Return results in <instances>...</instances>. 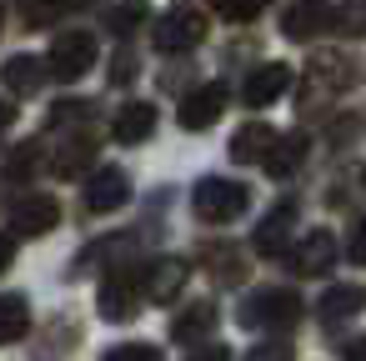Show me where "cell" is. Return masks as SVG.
Here are the masks:
<instances>
[{"label":"cell","mask_w":366,"mask_h":361,"mask_svg":"<svg viewBox=\"0 0 366 361\" xmlns=\"http://www.w3.org/2000/svg\"><path fill=\"white\" fill-rule=\"evenodd\" d=\"M246 206H251V191H246L241 181H226V176H206V181H196V191H191V211H196L206 226H226V221H236Z\"/></svg>","instance_id":"cell-1"},{"label":"cell","mask_w":366,"mask_h":361,"mask_svg":"<svg viewBox=\"0 0 366 361\" xmlns=\"http://www.w3.org/2000/svg\"><path fill=\"white\" fill-rule=\"evenodd\" d=\"M46 66H51L56 81H81V76L96 66V36H91V31H66V36L51 46Z\"/></svg>","instance_id":"cell-2"},{"label":"cell","mask_w":366,"mask_h":361,"mask_svg":"<svg viewBox=\"0 0 366 361\" xmlns=\"http://www.w3.org/2000/svg\"><path fill=\"white\" fill-rule=\"evenodd\" d=\"M151 41H156V51H166V56L196 51V46L206 41V21H201V11H171V16L156 21Z\"/></svg>","instance_id":"cell-3"},{"label":"cell","mask_w":366,"mask_h":361,"mask_svg":"<svg viewBox=\"0 0 366 361\" xmlns=\"http://www.w3.org/2000/svg\"><path fill=\"white\" fill-rule=\"evenodd\" d=\"M141 276L136 271H111L106 276V286H101V296H96V306H101V316L106 321H131L136 316V306H141Z\"/></svg>","instance_id":"cell-4"},{"label":"cell","mask_w":366,"mask_h":361,"mask_svg":"<svg viewBox=\"0 0 366 361\" xmlns=\"http://www.w3.org/2000/svg\"><path fill=\"white\" fill-rule=\"evenodd\" d=\"M281 31H286L291 41L326 36V31H336V6H331V0H296V6H286Z\"/></svg>","instance_id":"cell-5"},{"label":"cell","mask_w":366,"mask_h":361,"mask_svg":"<svg viewBox=\"0 0 366 361\" xmlns=\"http://www.w3.org/2000/svg\"><path fill=\"white\" fill-rule=\"evenodd\" d=\"M226 106H231V91H226V86H216V81H211V86H196V91L181 101V126H186V131H211Z\"/></svg>","instance_id":"cell-6"},{"label":"cell","mask_w":366,"mask_h":361,"mask_svg":"<svg viewBox=\"0 0 366 361\" xmlns=\"http://www.w3.org/2000/svg\"><path fill=\"white\" fill-rule=\"evenodd\" d=\"M186 276H191V266H186L181 256H161V261H151V266H146V276H141V291H146V301L166 306V301H176V296H181Z\"/></svg>","instance_id":"cell-7"},{"label":"cell","mask_w":366,"mask_h":361,"mask_svg":"<svg viewBox=\"0 0 366 361\" xmlns=\"http://www.w3.org/2000/svg\"><path fill=\"white\" fill-rule=\"evenodd\" d=\"M291 91V66H281V61H266V66H256L251 76H246V86H241V101L246 106H271V101H281Z\"/></svg>","instance_id":"cell-8"},{"label":"cell","mask_w":366,"mask_h":361,"mask_svg":"<svg viewBox=\"0 0 366 361\" xmlns=\"http://www.w3.org/2000/svg\"><path fill=\"white\" fill-rule=\"evenodd\" d=\"M126 201H131V176L116 171V166H101V171L91 176V186H86V206H91L96 216H106V211H116V206H126Z\"/></svg>","instance_id":"cell-9"},{"label":"cell","mask_w":366,"mask_h":361,"mask_svg":"<svg viewBox=\"0 0 366 361\" xmlns=\"http://www.w3.org/2000/svg\"><path fill=\"white\" fill-rule=\"evenodd\" d=\"M56 221H61V206L51 196H26V201L11 206V231L16 236H46V231H56Z\"/></svg>","instance_id":"cell-10"},{"label":"cell","mask_w":366,"mask_h":361,"mask_svg":"<svg viewBox=\"0 0 366 361\" xmlns=\"http://www.w3.org/2000/svg\"><path fill=\"white\" fill-rule=\"evenodd\" d=\"M331 261H336V236L331 231H306L296 241V251H291L296 276H321V271H331Z\"/></svg>","instance_id":"cell-11"},{"label":"cell","mask_w":366,"mask_h":361,"mask_svg":"<svg viewBox=\"0 0 366 361\" xmlns=\"http://www.w3.org/2000/svg\"><path fill=\"white\" fill-rule=\"evenodd\" d=\"M296 316H301V296L296 291H261L251 301V311H246L251 326H296Z\"/></svg>","instance_id":"cell-12"},{"label":"cell","mask_w":366,"mask_h":361,"mask_svg":"<svg viewBox=\"0 0 366 361\" xmlns=\"http://www.w3.org/2000/svg\"><path fill=\"white\" fill-rule=\"evenodd\" d=\"M291 221H296V206H291V201H281V206L256 226V236H251L256 256H281V251H286V241H291Z\"/></svg>","instance_id":"cell-13"},{"label":"cell","mask_w":366,"mask_h":361,"mask_svg":"<svg viewBox=\"0 0 366 361\" xmlns=\"http://www.w3.org/2000/svg\"><path fill=\"white\" fill-rule=\"evenodd\" d=\"M151 131H156V106H146V101L121 106V111H116V121H111V136H116L121 146H141Z\"/></svg>","instance_id":"cell-14"},{"label":"cell","mask_w":366,"mask_h":361,"mask_svg":"<svg viewBox=\"0 0 366 361\" xmlns=\"http://www.w3.org/2000/svg\"><path fill=\"white\" fill-rule=\"evenodd\" d=\"M271 146H276V131L261 126V121H251V126H241V131L231 136V161H236V166H261Z\"/></svg>","instance_id":"cell-15"},{"label":"cell","mask_w":366,"mask_h":361,"mask_svg":"<svg viewBox=\"0 0 366 361\" xmlns=\"http://www.w3.org/2000/svg\"><path fill=\"white\" fill-rule=\"evenodd\" d=\"M361 306H366V286H331L321 301H316V316L321 321H351V316H361Z\"/></svg>","instance_id":"cell-16"},{"label":"cell","mask_w":366,"mask_h":361,"mask_svg":"<svg viewBox=\"0 0 366 361\" xmlns=\"http://www.w3.org/2000/svg\"><path fill=\"white\" fill-rule=\"evenodd\" d=\"M0 76H6V86H11L16 96H36V91L46 86L51 66H46V61H36V56H11Z\"/></svg>","instance_id":"cell-17"},{"label":"cell","mask_w":366,"mask_h":361,"mask_svg":"<svg viewBox=\"0 0 366 361\" xmlns=\"http://www.w3.org/2000/svg\"><path fill=\"white\" fill-rule=\"evenodd\" d=\"M301 161H306V136H276V146L266 151V161H261V171L281 181V176H291V171H296Z\"/></svg>","instance_id":"cell-18"},{"label":"cell","mask_w":366,"mask_h":361,"mask_svg":"<svg viewBox=\"0 0 366 361\" xmlns=\"http://www.w3.org/2000/svg\"><path fill=\"white\" fill-rule=\"evenodd\" d=\"M26 326H31V306H26V296H0V346L21 341Z\"/></svg>","instance_id":"cell-19"},{"label":"cell","mask_w":366,"mask_h":361,"mask_svg":"<svg viewBox=\"0 0 366 361\" xmlns=\"http://www.w3.org/2000/svg\"><path fill=\"white\" fill-rule=\"evenodd\" d=\"M211 326H216V306H211V301H196V306H186V311L176 316L171 336H176V341H196V336H206Z\"/></svg>","instance_id":"cell-20"},{"label":"cell","mask_w":366,"mask_h":361,"mask_svg":"<svg viewBox=\"0 0 366 361\" xmlns=\"http://www.w3.org/2000/svg\"><path fill=\"white\" fill-rule=\"evenodd\" d=\"M211 6H216L226 21H256V16L271 6V0H211Z\"/></svg>","instance_id":"cell-21"},{"label":"cell","mask_w":366,"mask_h":361,"mask_svg":"<svg viewBox=\"0 0 366 361\" xmlns=\"http://www.w3.org/2000/svg\"><path fill=\"white\" fill-rule=\"evenodd\" d=\"M101 361H161V351L151 341H126V346H111Z\"/></svg>","instance_id":"cell-22"},{"label":"cell","mask_w":366,"mask_h":361,"mask_svg":"<svg viewBox=\"0 0 366 361\" xmlns=\"http://www.w3.org/2000/svg\"><path fill=\"white\" fill-rule=\"evenodd\" d=\"M86 161H91V141H76V146H66V151L56 156V176H76Z\"/></svg>","instance_id":"cell-23"},{"label":"cell","mask_w":366,"mask_h":361,"mask_svg":"<svg viewBox=\"0 0 366 361\" xmlns=\"http://www.w3.org/2000/svg\"><path fill=\"white\" fill-rule=\"evenodd\" d=\"M141 21H146L141 6H121V11H111V31H116V36H131V26H141Z\"/></svg>","instance_id":"cell-24"},{"label":"cell","mask_w":366,"mask_h":361,"mask_svg":"<svg viewBox=\"0 0 366 361\" xmlns=\"http://www.w3.org/2000/svg\"><path fill=\"white\" fill-rule=\"evenodd\" d=\"M246 361H291V346L286 341H261L246 351Z\"/></svg>","instance_id":"cell-25"},{"label":"cell","mask_w":366,"mask_h":361,"mask_svg":"<svg viewBox=\"0 0 366 361\" xmlns=\"http://www.w3.org/2000/svg\"><path fill=\"white\" fill-rule=\"evenodd\" d=\"M346 256H351L356 266H366V216L351 226V246H346Z\"/></svg>","instance_id":"cell-26"},{"label":"cell","mask_w":366,"mask_h":361,"mask_svg":"<svg viewBox=\"0 0 366 361\" xmlns=\"http://www.w3.org/2000/svg\"><path fill=\"white\" fill-rule=\"evenodd\" d=\"M131 76H136V61H131V56H121V61H111V81H116V86H126Z\"/></svg>","instance_id":"cell-27"},{"label":"cell","mask_w":366,"mask_h":361,"mask_svg":"<svg viewBox=\"0 0 366 361\" xmlns=\"http://www.w3.org/2000/svg\"><path fill=\"white\" fill-rule=\"evenodd\" d=\"M186 361H231V351H226V346H201V351H191Z\"/></svg>","instance_id":"cell-28"},{"label":"cell","mask_w":366,"mask_h":361,"mask_svg":"<svg viewBox=\"0 0 366 361\" xmlns=\"http://www.w3.org/2000/svg\"><path fill=\"white\" fill-rule=\"evenodd\" d=\"M11 261H16V241H11V236H0V271H6Z\"/></svg>","instance_id":"cell-29"},{"label":"cell","mask_w":366,"mask_h":361,"mask_svg":"<svg viewBox=\"0 0 366 361\" xmlns=\"http://www.w3.org/2000/svg\"><path fill=\"white\" fill-rule=\"evenodd\" d=\"M346 361H366V336H361V341H351V346H346Z\"/></svg>","instance_id":"cell-30"},{"label":"cell","mask_w":366,"mask_h":361,"mask_svg":"<svg viewBox=\"0 0 366 361\" xmlns=\"http://www.w3.org/2000/svg\"><path fill=\"white\" fill-rule=\"evenodd\" d=\"M11 121H16V106H11V101H0V131H11Z\"/></svg>","instance_id":"cell-31"},{"label":"cell","mask_w":366,"mask_h":361,"mask_svg":"<svg viewBox=\"0 0 366 361\" xmlns=\"http://www.w3.org/2000/svg\"><path fill=\"white\" fill-rule=\"evenodd\" d=\"M0 21H6V11H0Z\"/></svg>","instance_id":"cell-32"}]
</instances>
